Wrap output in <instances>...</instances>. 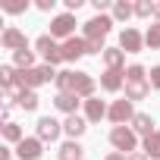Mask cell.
Here are the masks:
<instances>
[{"mask_svg": "<svg viewBox=\"0 0 160 160\" xmlns=\"http://www.w3.org/2000/svg\"><path fill=\"white\" fill-rule=\"evenodd\" d=\"M110 144H113V151L129 157V154L138 151V135L132 132V126H113L110 129Z\"/></svg>", "mask_w": 160, "mask_h": 160, "instance_id": "obj_1", "label": "cell"}, {"mask_svg": "<svg viewBox=\"0 0 160 160\" xmlns=\"http://www.w3.org/2000/svg\"><path fill=\"white\" fill-rule=\"evenodd\" d=\"M113 16H91L85 25H82V38L85 41H107V35L113 32Z\"/></svg>", "mask_w": 160, "mask_h": 160, "instance_id": "obj_2", "label": "cell"}, {"mask_svg": "<svg viewBox=\"0 0 160 160\" xmlns=\"http://www.w3.org/2000/svg\"><path fill=\"white\" fill-rule=\"evenodd\" d=\"M35 50L44 57V63H47V66L66 63V60H63V44H60L57 38H50V35H38V38H35Z\"/></svg>", "mask_w": 160, "mask_h": 160, "instance_id": "obj_3", "label": "cell"}, {"mask_svg": "<svg viewBox=\"0 0 160 160\" xmlns=\"http://www.w3.org/2000/svg\"><path fill=\"white\" fill-rule=\"evenodd\" d=\"M50 38H57L60 44L69 41V38H75V16L72 13H57L50 19Z\"/></svg>", "mask_w": 160, "mask_h": 160, "instance_id": "obj_4", "label": "cell"}, {"mask_svg": "<svg viewBox=\"0 0 160 160\" xmlns=\"http://www.w3.org/2000/svg\"><path fill=\"white\" fill-rule=\"evenodd\" d=\"M107 119H110L113 126H129V122L135 119V107H132V101H126V98H122V101H113Z\"/></svg>", "mask_w": 160, "mask_h": 160, "instance_id": "obj_5", "label": "cell"}, {"mask_svg": "<svg viewBox=\"0 0 160 160\" xmlns=\"http://www.w3.org/2000/svg\"><path fill=\"white\" fill-rule=\"evenodd\" d=\"M0 47L16 53V50L28 47V38H25V32H22V28H16V25H7V28H3V35H0Z\"/></svg>", "mask_w": 160, "mask_h": 160, "instance_id": "obj_6", "label": "cell"}, {"mask_svg": "<svg viewBox=\"0 0 160 160\" xmlns=\"http://www.w3.org/2000/svg\"><path fill=\"white\" fill-rule=\"evenodd\" d=\"M101 88L107 94H116L126 88V69H104L101 72Z\"/></svg>", "mask_w": 160, "mask_h": 160, "instance_id": "obj_7", "label": "cell"}, {"mask_svg": "<svg viewBox=\"0 0 160 160\" xmlns=\"http://www.w3.org/2000/svg\"><path fill=\"white\" fill-rule=\"evenodd\" d=\"M119 47H122L126 53H141V50H144V35H141L138 28H122V32H119Z\"/></svg>", "mask_w": 160, "mask_h": 160, "instance_id": "obj_8", "label": "cell"}, {"mask_svg": "<svg viewBox=\"0 0 160 160\" xmlns=\"http://www.w3.org/2000/svg\"><path fill=\"white\" fill-rule=\"evenodd\" d=\"M44 154V141L35 135V138H22L19 144H16V157L19 160H38Z\"/></svg>", "mask_w": 160, "mask_h": 160, "instance_id": "obj_9", "label": "cell"}, {"mask_svg": "<svg viewBox=\"0 0 160 160\" xmlns=\"http://www.w3.org/2000/svg\"><path fill=\"white\" fill-rule=\"evenodd\" d=\"M63 135V122L53 119V116H41L38 119V138L41 141H57Z\"/></svg>", "mask_w": 160, "mask_h": 160, "instance_id": "obj_10", "label": "cell"}, {"mask_svg": "<svg viewBox=\"0 0 160 160\" xmlns=\"http://www.w3.org/2000/svg\"><path fill=\"white\" fill-rule=\"evenodd\" d=\"M85 53H88V44H85V38H69V41H63V60H66V63L82 60Z\"/></svg>", "mask_w": 160, "mask_h": 160, "instance_id": "obj_11", "label": "cell"}, {"mask_svg": "<svg viewBox=\"0 0 160 160\" xmlns=\"http://www.w3.org/2000/svg\"><path fill=\"white\" fill-rule=\"evenodd\" d=\"M85 129H88V119H85V116H78V113L63 119V135H69V141H78V138L85 135Z\"/></svg>", "mask_w": 160, "mask_h": 160, "instance_id": "obj_12", "label": "cell"}, {"mask_svg": "<svg viewBox=\"0 0 160 160\" xmlns=\"http://www.w3.org/2000/svg\"><path fill=\"white\" fill-rule=\"evenodd\" d=\"M53 107H57L60 113H66V116H75L78 107H85V101L78 98V94H57V98H53Z\"/></svg>", "mask_w": 160, "mask_h": 160, "instance_id": "obj_13", "label": "cell"}, {"mask_svg": "<svg viewBox=\"0 0 160 160\" xmlns=\"http://www.w3.org/2000/svg\"><path fill=\"white\" fill-rule=\"evenodd\" d=\"M82 110H85V119H88V122H101V119L110 113V107H107V104H104L98 94H94V98H88Z\"/></svg>", "mask_w": 160, "mask_h": 160, "instance_id": "obj_14", "label": "cell"}, {"mask_svg": "<svg viewBox=\"0 0 160 160\" xmlns=\"http://www.w3.org/2000/svg\"><path fill=\"white\" fill-rule=\"evenodd\" d=\"M75 78H78V69H60L57 72V94H75Z\"/></svg>", "mask_w": 160, "mask_h": 160, "instance_id": "obj_15", "label": "cell"}, {"mask_svg": "<svg viewBox=\"0 0 160 160\" xmlns=\"http://www.w3.org/2000/svg\"><path fill=\"white\" fill-rule=\"evenodd\" d=\"M94 88H98V82L88 75V72H78V78H75V94L82 98V101H88V98H94Z\"/></svg>", "mask_w": 160, "mask_h": 160, "instance_id": "obj_16", "label": "cell"}, {"mask_svg": "<svg viewBox=\"0 0 160 160\" xmlns=\"http://www.w3.org/2000/svg\"><path fill=\"white\" fill-rule=\"evenodd\" d=\"M129 126H132V132H135V135H141V138H148V135H154V132H157V129H154V119H151L148 113H135V119H132Z\"/></svg>", "mask_w": 160, "mask_h": 160, "instance_id": "obj_17", "label": "cell"}, {"mask_svg": "<svg viewBox=\"0 0 160 160\" xmlns=\"http://www.w3.org/2000/svg\"><path fill=\"white\" fill-rule=\"evenodd\" d=\"M104 66L107 69H126V50L122 47H107L104 50Z\"/></svg>", "mask_w": 160, "mask_h": 160, "instance_id": "obj_18", "label": "cell"}, {"mask_svg": "<svg viewBox=\"0 0 160 160\" xmlns=\"http://www.w3.org/2000/svg\"><path fill=\"white\" fill-rule=\"evenodd\" d=\"M16 107L25 110V113H35L38 110V91H28V88L16 91Z\"/></svg>", "mask_w": 160, "mask_h": 160, "instance_id": "obj_19", "label": "cell"}, {"mask_svg": "<svg viewBox=\"0 0 160 160\" xmlns=\"http://www.w3.org/2000/svg\"><path fill=\"white\" fill-rule=\"evenodd\" d=\"M113 22H126L135 16V3H129V0H113V10H110Z\"/></svg>", "mask_w": 160, "mask_h": 160, "instance_id": "obj_20", "label": "cell"}, {"mask_svg": "<svg viewBox=\"0 0 160 160\" xmlns=\"http://www.w3.org/2000/svg\"><path fill=\"white\" fill-rule=\"evenodd\" d=\"M82 157H85V148L78 141H63L60 154H57V160H82Z\"/></svg>", "mask_w": 160, "mask_h": 160, "instance_id": "obj_21", "label": "cell"}, {"mask_svg": "<svg viewBox=\"0 0 160 160\" xmlns=\"http://www.w3.org/2000/svg\"><path fill=\"white\" fill-rule=\"evenodd\" d=\"M151 94V82H132V85H126V101H144Z\"/></svg>", "mask_w": 160, "mask_h": 160, "instance_id": "obj_22", "label": "cell"}, {"mask_svg": "<svg viewBox=\"0 0 160 160\" xmlns=\"http://www.w3.org/2000/svg\"><path fill=\"white\" fill-rule=\"evenodd\" d=\"M13 66L22 72V69H35V50H28V47H22V50H16L13 53Z\"/></svg>", "mask_w": 160, "mask_h": 160, "instance_id": "obj_23", "label": "cell"}, {"mask_svg": "<svg viewBox=\"0 0 160 160\" xmlns=\"http://www.w3.org/2000/svg\"><path fill=\"white\" fill-rule=\"evenodd\" d=\"M141 151L148 154V160H160V132L141 138Z\"/></svg>", "mask_w": 160, "mask_h": 160, "instance_id": "obj_24", "label": "cell"}, {"mask_svg": "<svg viewBox=\"0 0 160 160\" xmlns=\"http://www.w3.org/2000/svg\"><path fill=\"white\" fill-rule=\"evenodd\" d=\"M0 132H3V141H7V144H19V141L25 138V132H22L19 122H3V129H0Z\"/></svg>", "mask_w": 160, "mask_h": 160, "instance_id": "obj_25", "label": "cell"}, {"mask_svg": "<svg viewBox=\"0 0 160 160\" xmlns=\"http://www.w3.org/2000/svg\"><path fill=\"white\" fill-rule=\"evenodd\" d=\"M132 82H148V69H144L141 63L126 66V85H132Z\"/></svg>", "mask_w": 160, "mask_h": 160, "instance_id": "obj_26", "label": "cell"}, {"mask_svg": "<svg viewBox=\"0 0 160 160\" xmlns=\"http://www.w3.org/2000/svg\"><path fill=\"white\" fill-rule=\"evenodd\" d=\"M144 47L160 50V22H151V28L144 32Z\"/></svg>", "mask_w": 160, "mask_h": 160, "instance_id": "obj_27", "label": "cell"}, {"mask_svg": "<svg viewBox=\"0 0 160 160\" xmlns=\"http://www.w3.org/2000/svg\"><path fill=\"white\" fill-rule=\"evenodd\" d=\"M135 16L138 19H151L154 16V0H135Z\"/></svg>", "mask_w": 160, "mask_h": 160, "instance_id": "obj_28", "label": "cell"}, {"mask_svg": "<svg viewBox=\"0 0 160 160\" xmlns=\"http://www.w3.org/2000/svg\"><path fill=\"white\" fill-rule=\"evenodd\" d=\"M32 3L28 0H16V3H3V13H10V16H19V13H25Z\"/></svg>", "mask_w": 160, "mask_h": 160, "instance_id": "obj_29", "label": "cell"}, {"mask_svg": "<svg viewBox=\"0 0 160 160\" xmlns=\"http://www.w3.org/2000/svg\"><path fill=\"white\" fill-rule=\"evenodd\" d=\"M148 82H151V88H154V91H160V66H151Z\"/></svg>", "mask_w": 160, "mask_h": 160, "instance_id": "obj_30", "label": "cell"}, {"mask_svg": "<svg viewBox=\"0 0 160 160\" xmlns=\"http://www.w3.org/2000/svg\"><path fill=\"white\" fill-rule=\"evenodd\" d=\"M82 3H85V0H63V7H66V13H78V10H82Z\"/></svg>", "mask_w": 160, "mask_h": 160, "instance_id": "obj_31", "label": "cell"}, {"mask_svg": "<svg viewBox=\"0 0 160 160\" xmlns=\"http://www.w3.org/2000/svg\"><path fill=\"white\" fill-rule=\"evenodd\" d=\"M35 7H38L41 13H50V10L57 7V0H35Z\"/></svg>", "mask_w": 160, "mask_h": 160, "instance_id": "obj_32", "label": "cell"}, {"mask_svg": "<svg viewBox=\"0 0 160 160\" xmlns=\"http://www.w3.org/2000/svg\"><path fill=\"white\" fill-rule=\"evenodd\" d=\"M13 154H16L13 148H0V160H13Z\"/></svg>", "mask_w": 160, "mask_h": 160, "instance_id": "obj_33", "label": "cell"}, {"mask_svg": "<svg viewBox=\"0 0 160 160\" xmlns=\"http://www.w3.org/2000/svg\"><path fill=\"white\" fill-rule=\"evenodd\" d=\"M126 160H148V154H144V151H135V154H129Z\"/></svg>", "mask_w": 160, "mask_h": 160, "instance_id": "obj_34", "label": "cell"}, {"mask_svg": "<svg viewBox=\"0 0 160 160\" xmlns=\"http://www.w3.org/2000/svg\"><path fill=\"white\" fill-rule=\"evenodd\" d=\"M104 160H126V154H119V151H110Z\"/></svg>", "mask_w": 160, "mask_h": 160, "instance_id": "obj_35", "label": "cell"}, {"mask_svg": "<svg viewBox=\"0 0 160 160\" xmlns=\"http://www.w3.org/2000/svg\"><path fill=\"white\" fill-rule=\"evenodd\" d=\"M154 22H160V0H154Z\"/></svg>", "mask_w": 160, "mask_h": 160, "instance_id": "obj_36", "label": "cell"}]
</instances>
